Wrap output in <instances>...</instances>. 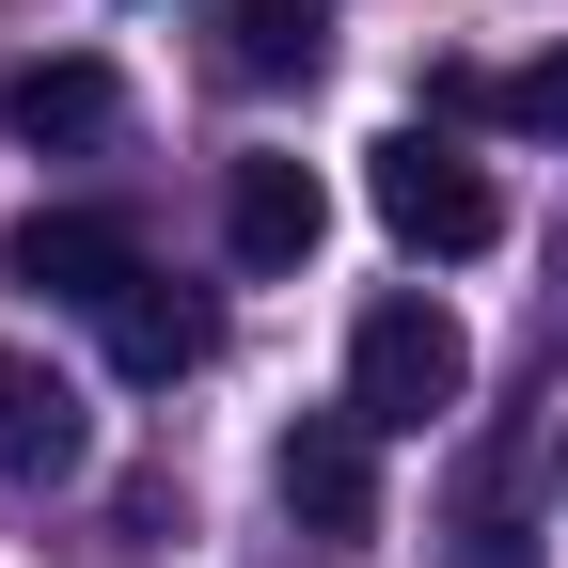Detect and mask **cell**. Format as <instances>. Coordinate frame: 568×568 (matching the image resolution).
Returning <instances> with one entry per match:
<instances>
[{
  "instance_id": "1",
  "label": "cell",
  "mask_w": 568,
  "mask_h": 568,
  "mask_svg": "<svg viewBox=\"0 0 568 568\" xmlns=\"http://www.w3.org/2000/svg\"><path fill=\"white\" fill-rule=\"evenodd\" d=\"M458 395H474V332L443 301H364V332H347V410L395 443V426H443Z\"/></svg>"
},
{
  "instance_id": "2",
  "label": "cell",
  "mask_w": 568,
  "mask_h": 568,
  "mask_svg": "<svg viewBox=\"0 0 568 568\" xmlns=\"http://www.w3.org/2000/svg\"><path fill=\"white\" fill-rule=\"evenodd\" d=\"M364 190H379V222H395V253H489V237H506V190H489L474 159H458V142H426V126H395L379 142V159H364Z\"/></svg>"
},
{
  "instance_id": "3",
  "label": "cell",
  "mask_w": 568,
  "mask_h": 568,
  "mask_svg": "<svg viewBox=\"0 0 568 568\" xmlns=\"http://www.w3.org/2000/svg\"><path fill=\"white\" fill-rule=\"evenodd\" d=\"M268 489H284V521H316V537H379V426L364 410H301L284 458H268Z\"/></svg>"
},
{
  "instance_id": "4",
  "label": "cell",
  "mask_w": 568,
  "mask_h": 568,
  "mask_svg": "<svg viewBox=\"0 0 568 568\" xmlns=\"http://www.w3.org/2000/svg\"><path fill=\"white\" fill-rule=\"evenodd\" d=\"M0 268L48 284V301H126V284H142V222H126V205H32V222L0 237Z\"/></svg>"
},
{
  "instance_id": "5",
  "label": "cell",
  "mask_w": 568,
  "mask_h": 568,
  "mask_svg": "<svg viewBox=\"0 0 568 568\" xmlns=\"http://www.w3.org/2000/svg\"><path fill=\"white\" fill-rule=\"evenodd\" d=\"M95 332H111V379H142V395H174V379L222 364V301H205V284H159V268H142L126 301H95Z\"/></svg>"
},
{
  "instance_id": "6",
  "label": "cell",
  "mask_w": 568,
  "mask_h": 568,
  "mask_svg": "<svg viewBox=\"0 0 568 568\" xmlns=\"http://www.w3.org/2000/svg\"><path fill=\"white\" fill-rule=\"evenodd\" d=\"M316 237H332L316 159H237V174H222V253H237V268H316Z\"/></svg>"
},
{
  "instance_id": "7",
  "label": "cell",
  "mask_w": 568,
  "mask_h": 568,
  "mask_svg": "<svg viewBox=\"0 0 568 568\" xmlns=\"http://www.w3.org/2000/svg\"><path fill=\"white\" fill-rule=\"evenodd\" d=\"M95 458V426H80V395H63L32 347H0V489H63Z\"/></svg>"
},
{
  "instance_id": "8",
  "label": "cell",
  "mask_w": 568,
  "mask_h": 568,
  "mask_svg": "<svg viewBox=\"0 0 568 568\" xmlns=\"http://www.w3.org/2000/svg\"><path fill=\"white\" fill-rule=\"evenodd\" d=\"M0 111H17L32 159H80V142H111V126H126V80H111L95 48H63V63H17V95H0Z\"/></svg>"
},
{
  "instance_id": "9",
  "label": "cell",
  "mask_w": 568,
  "mask_h": 568,
  "mask_svg": "<svg viewBox=\"0 0 568 568\" xmlns=\"http://www.w3.org/2000/svg\"><path fill=\"white\" fill-rule=\"evenodd\" d=\"M443 111H489V126H521V142H568V48L521 63V80H443Z\"/></svg>"
},
{
  "instance_id": "10",
  "label": "cell",
  "mask_w": 568,
  "mask_h": 568,
  "mask_svg": "<svg viewBox=\"0 0 568 568\" xmlns=\"http://www.w3.org/2000/svg\"><path fill=\"white\" fill-rule=\"evenodd\" d=\"M332 63V17H301V0H237V80H316Z\"/></svg>"
}]
</instances>
